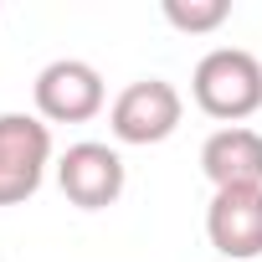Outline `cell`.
Here are the masks:
<instances>
[{"label": "cell", "instance_id": "obj_1", "mask_svg": "<svg viewBox=\"0 0 262 262\" xmlns=\"http://www.w3.org/2000/svg\"><path fill=\"white\" fill-rule=\"evenodd\" d=\"M190 93H195V108L206 118H221L231 128L262 108V62L242 47H216L195 62Z\"/></svg>", "mask_w": 262, "mask_h": 262}, {"label": "cell", "instance_id": "obj_2", "mask_svg": "<svg viewBox=\"0 0 262 262\" xmlns=\"http://www.w3.org/2000/svg\"><path fill=\"white\" fill-rule=\"evenodd\" d=\"M52 165V123L36 113H0V206H21L41 190Z\"/></svg>", "mask_w": 262, "mask_h": 262}, {"label": "cell", "instance_id": "obj_3", "mask_svg": "<svg viewBox=\"0 0 262 262\" xmlns=\"http://www.w3.org/2000/svg\"><path fill=\"white\" fill-rule=\"evenodd\" d=\"M180 118H185V98L165 77L128 82L108 108V128H113L118 144H165L180 128Z\"/></svg>", "mask_w": 262, "mask_h": 262}, {"label": "cell", "instance_id": "obj_4", "mask_svg": "<svg viewBox=\"0 0 262 262\" xmlns=\"http://www.w3.org/2000/svg\"><path fill=\"white\" fill-rule=\"evenodd\" d=\"M31 98H36V118H47V123H88V118L103 113L108 88H103V72L93 62L57 57L36 72Z\"/></svg>", "mask_w": 262, "mask_h": 262}, {"label": "cell", "instance_id": "obj_5", "mask_svg": "<svg viewBox=\"0 0 262 262\" xmlns=\"http://www.w3.org/2000/svg\"><path fill=\"white\" fill-rule=\"evenodd\" d=\"M123 160H118V149H108V144H98V139H82V144H72L62 160H57V185H62V195L77 206V211H103V206H113L118 195H123Z\"/></svg>", "mask_w": 262, "mask_h": 262}, {"label": "cell", "instance_id": "obj_6", "mask_svg": "<svg viewBox=\"0 0 262 262\" xmlns=\"http://www.w3.org/2000/svg\"><path fill=\"white\" fill-rule=\"evenodd\" d=\"M206 236L221 257L252 262L262 257V185H231L216 190L206 206Z\"/></svg>", "mask_w": 262, "mask_h": 262}, {"label": "cell", "instance_id": "obj_7", "mask_svg": "<svg viewBox=\"0 0 262 262\" xmlns=\"http://www.w3.org/2000/svg\"><path fill=\"white\" fill-rule=\"evenodd\" d=\"M201 170L216 190L231 185H262V134L247 123L216 128V134L201 144Z\"/></svg>", "mask_w": 262, "mask_h": 262}, {"label": "cell", "instance_id": "obj_8", "mask_svg": "<svg viewBox=\"0 0 262 262\" xmlns=\"http://www.w3.org/2000/svg\"><path fill=\"white\" fill-rule=\"evenodd\" d=\"M165 21L185 36H211L231 21V0H165Z\"/></svg>", "mask_w": 262, "mask_h": 262}]
</instances>
